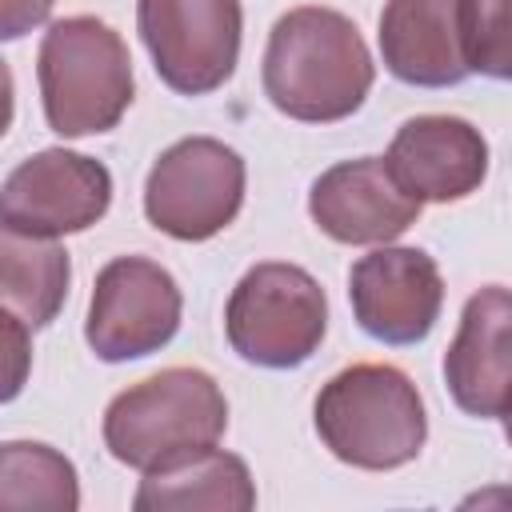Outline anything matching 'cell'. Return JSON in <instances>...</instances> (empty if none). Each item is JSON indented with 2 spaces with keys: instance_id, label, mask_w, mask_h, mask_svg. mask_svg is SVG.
<instances>
[{
  "instance_id": "cell-15",
  "label": "cell",
  "mask_w": 512,
  "mask_h": 512,
  "mask_svg": "<svg viewBox=\"0 0 512 512\" xmlns=\"http://www.w3.org/2000/svg\"><path fill=\"white\" fill-rule=\"evenodd\" d=\"M132 508L136 512H188V508L248 512L256 508V484L240 456L208 444L144 468Z\"/></svg>"
},
{
  "instance_id": "cell-14",
  "label": "cell",
  "mask_w": 512,
  "mask_h": 512,
  "mask_svg": "<svg viewBox=\"0 0 512 512\" xmlns=\"http://www.w3.org/2000/svg\"><path fill=\"white\" fill-rule=\"evenodd\" d=\"M384 68L416 88H448L468 76L456 0H388L380 12Z\"/></svg>"
},
{
  "instance_id": "cell-20",
  "label": "cell",
  "mask_w": 512,
  "mask_h": 512,
  "mask_svg": "<svg viewBox=\"0 0 512 512\" xmlns=\"http://www.w3.org/2000/svg\"><path fill=\"white\" fill-rule=\"evenodd\" d=\"M56 0H0V40H20L48 20Z\"/></svg>"
},
{
  "instance_id": "cell-5",
  "label": "cell",
  "mask_w": 512,
  "mask_h": 512,
  "mask_svg": "<svg viewBox=\"0 0 512 512\" xmlns=\"http://www.w3.org/2000/svg\"><path fill=\"white\" fill-rule=\"evenodd\" d=\"M224 332L232 352L256 368H300L328 332V296L300 264H256L228 296Z\"/></svg>"
},
{
  "instance_id": "cell-7",
  "label": "cell",
  "mask_w": 512,
  "mask_h": 512,
  "mask_svg": "<svg viewBox=\"0 0 512 512\" xmlns=\"http://www.w3.org/2000/svg\"><path fill=\"white\" fill-rule=\"evenodd\" d=\"M136 28L156 76L180 96L216 92L240 60V0H136Z\"/></svg>"
},
{
  "instance_id": "cell-9",
  "label": "cell",
  "mask_w": 512,
  "mask_h": 512,
  "mask_svg": "<svg viewBox=\"0 0 512 512\" xmlns=\"http://www.w3.org/2000/svg\"><path fill=\"white\" fill-rule=\"evenodd\" d=\"M112 204V176L100 160L68 148H44L0 184V220L32 236H68L92 228Z\"/></svg>"
},
{
  "instance_id": "cell-13",
  "label": "cell",
  "mask_w": 512,
  "mask_h": 512,
  "mask_svg": "<svg viewBox=\"0 0 512 512\" xmlns=\"http://www.w3.org/2000/svg\"><path fill=\"white\" fill-rule=\"evenodd\" d=\"M508 324L512 296L500 284H488L468 296L460 312V328L444 352V384L468 416L504 420L512 404L508 388Z\"/></svg>"
},
{
  "instance_id": "cell-8",
  "label": "cell",
  "mask_w": 512,
  "mask_h": 512,
  "mask_svg": "<svg viewBox=\"0 0 512 512\" xmlns=\"http://www.w3.org/2000/svg\"><path fill=\"white\" fill-rule=\"evenodd\" d=\"M180 308V288L164 264L148 256H116L96 276L84 340L108 364L140 360L176 336Z\"/></svg>"
},
{
  "instance_id": "cell-1",
  "label": "cell",
  "mask_w": 512,
  "mask_h": 512,
  "mask_svg": "<svg viewBox=\"0 0 512 512\" xmlns=\"http://www.w3.org/2000/svg\"><path fill=\"white\" fill-rule=\"evenodd\" d=\"M376 80V64L360 28L320 4L284 12L264 48V96L276 112L304 124H336L352 116Z\"/></svg>"
},
{
  "instance_id": "cell-19",
  "label": "cell",
  "mask_w": 512,
  "mask_h": 512,
  "mask_svg": "<svg viewBox=\"0 0 512 512\" xmlns=\"http://www.w3.org/2000/svg\"><path fill=\"white\" fill-rule=\"evenodd\" d=\"M28 372H32L28 324L20 316H12L8 308H0V404L16 400L24 392Z\"/></svg>"
},
{
  "instance_id": "cell-21",
  "label": "cell",
  "mask_w": 512,
  "mask_h": 512,
  "mask_svg": "<svg viewBox=\"0 0 512 512\" xmlns=\"http://www.w3.org/2000/svg\"><path fill=\"white\" fill-rule=\"evenodd\" d=\"M12 112H16V84H12V68L0 56V136L12 128Z\"/></svg>"
},
{
  "instance_id": "cell-10",
  "label": "cell",
  "mask_w": 512,
  "mask_h": 512,
  "mask_svg": "<svg viewBox=\"0 0 512 512\" xmlns=\"http://www.w3.org/2000/svg\"><path fill=\"white\" fill-rule=\"evenodd\" d=\"M356 324L380 344H420L444 304V280L424 248H376L348 272Z\"/></svg>"
},
{
  "instance_id": "cell-3",
  "label": "cell",
  "mask_w": 512,
  "mask_h": 512,
  "mask_svg": "<svg viewBox=\"0 0 512 512\" xmlns=\"http://www.w3.org/2000/svg\"><path fill=\"white\" fill-rule=\"evenodd\" d=\"M44 120L60 136H92L120 124L132 104V56L120 32L96 16H68L44 32L40 56Z\"/></svg>"
},
{
  "instance_id": "cell-17",
  "label": "cell",
  "mask_w": 512,
  "mask_h": 512,
  "mask_svg": "<svg viewBox=\"0 0 512 512\" xmlns=\"http://www.w3.org/2000/svg\"><path fill=\"white\" fill-rule=\"evenodd\" d=\"M80 480L64 452L40 440L0 444V512H76Z\"/></svg>"
},
{
  "instance_id": "cell-18",
  "label": "cell",
  "mask_w": 512,
  "mask_h": 512,
  "mask_svg": "<svg viewBox=\"0 0 512 512\" xmlns=\"http://www.w3.org/2000/svg\"><path fill=\"white\" fill-rule=\"evenodd\" d=\"M512 0H456L460 52L468 72L508 80L512 76Z\"/></svg>"
},
{
  "instance_id": "cell-6",
  "label": "cell",
  "mask_w": 512,
  "mask_h": 512,
  "mask_svg": "<svg viewBox=\"0 0 512 512\" xmlns=\"http://www.w3.org/2000/svg\"><path fill=\"white\" fill-rule=\"evenodd\" d=\"M244 204V160L212 136H184L156 156L144 180V216L172 240H212Z\"/></svg>"
},
{
  "instance_id": "cell-16",
  "label": "cell",
  "mask_w": 512,
  "mask_h": 512,
  "mask_svg": "<svg viewBox=\"0 0 512 512\" xmlns=\"http://www.w3.org/2000/svg\"><path fill=\"white\" fill-rule=\"evenodd\" d=\"M68 284L72 264L56 240L0 220V308L20 316L28 328H44L64 308Z\"/></svg>"
},
{
  "instance_id": "cell-11",
  "label": "cell",
  "mask_w": 512,
  "mask_h": 512,
  "mask_svg": "<svg viewBox=\"0 0 512 512\" xmlns=\"http://www.w3.org/2000/svg\"><path fill=\"white\" fill-rule=\"evenodd\" d=\"M308 216L336 244H388L416 224L420 200L392 180L384 156H360L316 176Z\"/></svg>"
},
{
  "instance_id": "cell-12",
  "label": "cell",
  "mask_w": 512,
  "mask_h": 512,
  "mask_svg": "<svg viewBox=\"0 0 512 512\" xmlns=\"http://www.w3.org/2000/svg\"><path fill=\"white\" fill-rule=\"evenodd\" d=\"M384 164L392 180L420 204H452L484 184L488 140L460 116H412L392 136Z\"/></svg>"
},
{
  "instance_id": "cell-2",
  "label": "cell",
  "mask_w": 512,
  "mask_h": 512,
  "mask_svg": "<svg viewBox=\"0 0 512 512\" xmlns=\"http://www.w3.org/2000/svg\"><path fill=\"white\" fill-rule=\"evenodd\" d=\"M324 448L364 472H392L420 456L428 416L416 384L392 364H352L316 396Z\"/></svg>"
},
{
  "instance_id": "cell-4",
  "label": "cell",
  "mask_w": 512,
  "mask_h": 512,
  "mask_svg": "<svg viewBox=\"0 0 512 512\" xmlns=\"http://www.w3.org/2000/svg\"><path fill=\"white\" fill-rule=\"evenodd\" d=\"M228 428V400L200 368H164L104 408V444L128 468H152L208 448Z\"/></svg>"
}]
</instances>
